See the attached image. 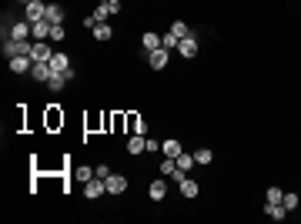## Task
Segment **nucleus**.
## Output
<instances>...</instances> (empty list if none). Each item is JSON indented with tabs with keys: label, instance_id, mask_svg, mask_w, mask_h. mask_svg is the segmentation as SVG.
<instances>
[{
	"label": "nucleus",
	"instance_id": "obj_1",
	"mask_svg": "<svg viewBox=\"0 0 301 224\" xmlns=\"http://www.w3.org/2000/svg\"><path fill=\"white\" fill-rule=\"evenodd\" d=\"M30 50H34V44L30 40H3V54L7 57H30Z\"/></svg>",
	"mask_w": 301,
	"mask_h": 224
},
{
	"label": "nucleus",
	"instance_id": "obj_2",
	"mask_svg": "<svg viewBox=\"0 0 301 224\" xmlns=\"http://www.w3.org/2000/svg\"><path fill=\"white\" fill-rule=\"evenodd\" d=\"M30 40V20H17V24H10L7 27V34H3V40Z\"/></svg>",
	"mask_w": 301,
	"mask_h": 224
},
{
	"label": "nucleus",
	"instance_id": "obj_3",
	"mask_svg": "<svg viewBox=\"0 0 301 224\" xmlns=\"http://www.w3.org/2000/svg\"><path fill=\"white\" fill-rule=\"evenodd\" d=\"M50 57H54V50H50V44H47V40H34V50H30V60H34V64H50Z\"/></svg>",
	"mask_w": 301,
	"mask_h": 224
},
{
	"label": "nucleus",
	"instance_id": "obj_4",
	"mask_svg": "<svg viewBox=\"0 0 301 224\" xmlns=\"http://www.w3.org/2000/svg\"><path fill=\"white\" fill-rule=\"evenodd\" d=\"M84 194H87V201H97L100 194H107V181H104V177H91V181L84 184Z\"/></svg>",
	"mask_w": 301,
	"mask_h": 224
},
{
	"label": "nucleus",
	"instance_id": "obj_5",
	"mask_svg": "<svg viewBox=\"0 0 301 224\" xmlns=\"http://www.w3.org/2000/svg\"><path fill=\"white\" fill-rule=\"evenodd\" d=\"M50 27H54V24H50L47 17L34 20V24H30V37H34V40H50Z\"/></svg>",
	"mask_w": 301,
	"mask_h": 224
},
{
	"label": "nucleus",
	"instance_id": "obj_6",
	"mask_svg": "<svg viewBox=\"0 0 301 224\" xmlns=\"http://www.w3.org/2000/svg\"><path fill=\"white\" fill-rule=\"evenodd\" d=\"M148 64H150V71H164V67H168V50H164V47L150 50V54H148Z\"/></svg>",
	"mask_w": 301,
	"mask_h": 224
},
{
	"label": "nucleus",
	"instance_id": "obj_7",
	"mask_svg": "<svg viewBox=\"0 0 301 224\" xmlns=\"http://www.w3.org/2000/svg\"><path fill=\"white\" fill-rule=\"evenodd\" d=\"M127 191V177L124 174H107V194H124Z\"/></svg>",
	"mask_w": 301,
	"mask_h": 224
},
{
	"label": "nucleus",
	"instance_id": "obj_8",
	"mask_svg": "<svg viewBox=\"0 0 301 224\" xmlns=\"http://www.w3.org/2000/svg\"><path fill=\"white\" fill-rule=\"evenodd\" d=\"M177 54H181V57H194V54H198V37H194V34L181 37V44H177Z\"/></svg>",
	"mask_w": 301,
	"mask_h": 224
},
{
	"label": "nucleus",
	"instance_id": "obj_9",
	"mask_svg": "<svg viewBox=\"0 0 301 224\" xmlns=\"http://www.w3.org/2000/svg\"><path fill=\"white\" fill-rule=\"evenodd\" d=\"M50 67H54V74H67L74 64H71V57H67V54H57V50H54V57H50Z\"/></svg>",
	"mask_w": 301,
	"mask_h": 224
},
{
	"label": "nucleus",
	"instance_id": "obj_10",
	"mask_svg": "<svg viewBox=\"0 0 301 224\" xmlns=\"http://www.w3.org/2000/svg\"><path fill=\"white\" fill-rule=\"evenodd\" d=\"M71 177H74L77 184H87L91 177H97V171H94V168H87V164H77V168L71 171Z\"/></svg>",
	"mask_w": 301,
	"mask_h": 224
},
{
	"label": "nucleus",
	"instance_id": "obj_11",
	"mask_svg": "<svg viewBox=\"0 0 301 224\" xmlns=\"http://www.w3.org/2000/svg\"><path fill=\"white\" fill-rule=\"evenodd\" d=\"M44 14H47V3H44V0L27 3V20H30V24H34V20H44Z\"/></svg>",
	"mask_w": 301,
	"mask_h": 224
},
{
	"label": "nucleus",
	"instance_id": "obj_12",
	"mask_svg": "<svg viewBox=\"0 0 301 224\" xmlns=\"http://www.w3.org/2000/svg\"><path fill=\"white\" fill-rule=\"evenodd\" d=\"M44 17L50 20V24H64V7L57 3V0H47V14Z\"/></svg>",
	"mask_w": 301,
	"mask_h": 224
},
{
	"label": "nucleus",
	"instance_id": "obj_13",
	"mask_svg": "<svg viewBox=\"0 0 301 224\" xmlns=\"http://www.w3.org/2000/svg\"><path fill=\"white\" fill-rule=\"evenodd\" d=\"M30 77H34V80H44V84H47V80L54 77V67H50V64H34V67H30Z\"/></svg>",
	"mask_w": 301,
	"mask_h": 224
},
{
	"label": "nucleus",
	"instance_id": "obj_14",
	"mask_svg": "<svg viewBox=\"0 0 301 224\" xmlns=\"http://www.w3.org/2000/svg\"><path fill=\"white\" fill-rule=\"evenodd\" d=\"M264 214H268L271 221H284V218H288V207H284V204H271V201H268V204H264Z\"/></svg>",
	"mask_w": 301,
	"mask_h": 224
},
{
	"label": "nucleus",
	"instance_id": "obj_15",
	"mask_svg": "<svg viewBox=\"0 0 301 224\" xmlns=\"http://www.w3.org/2000/svg\"><path fill=\"white\" fill-rule=\"evenodd\" d=\"M141 150H148V137H144V134H131V141H127V154H141Z\"/></svg>",
	"mask_w": 301,
	"mask_h": 224
},
{
	"label": "nucleus",
	"instance_id": "obj_16",
	"mask_svg": "<svg viewBox=\"0 0 301 224\" xmlns=\"http://www.w3.org/2000/svg\"><path fill=\"white\" fill-rule=\"evenodd\" d=\"M30 67H34L30 57H10V71H14V74H27Z\"/></svg>",
	"mask_w": 301,
	"mask_h": 224
},
{
	"label": "nucleus",
	"instance_id": "obj_17",
	"mask_svg": "<svg viewBox=\"0 0 301 224\" xmlns=\"http://www.w3.org/2000/svg\"><path fill=\"white\" fill-rule=\"evenodd\" d=\"M141 47H144V54H150V50H157V47H161V34H154V30H148V34L141 37Z\"/></svg>",
	"mask_w": 301,
	"mask_h": 224
},
{
	"label": "nucleus",
	"instance_id": "obj_18",
	"mask_svg": "<svg viewBox=\"0 0 301 224\" xmlns=\"http://www.w3.org/2000/svg\"><path fill=\"white\" fill-rule=\"evenodd\" d=\"M181 141H174V137H168V141H161V154H164V157H177V154H181Z\"/></svg>",
	"mask_w": 301,
	"mask_h": 224
},
{
	"label": "nucleus",
	"instance_id": "obj_19",
	"mask_svg": "<svg viewBox=\"0 0 301 224\" xmlns=\"http://www.w3.org/2000/svg\"><path fill=\"white\" fill-rule=\"evenodd\" d=\"M198 191H201V187H198V181H191V177H184V181H181V194H184V198H198Z\"/></svg>",
	"mask_w": 301,
	"mask_h": 224
},
{
	"label": "nucleus",
	"instance_id": "obj_20",
	"mask_svg": "<svg viewBox=\"0 0 301 224\" xmlns=\"http://www.w3.org/2000/svg\"><path fill=\"white\" fill-rule=\"evenodd\" d=\"M177 44H181V37H177V34H161V47H164V50H177Z\"/></svg>",
	"mask_w": 301,
	"mask_h": 224
},
{
	"label": "nucleus",
	"instance_id": "obj_21",
	"mask_svg": "<svg viewBox=\"0 0 301 224\" xmlns=\"http://www.w3.org/2000/svg\"><path fill=\"white\" fill-rule=\"evenodd\" d=\"M164 194H168V184H164V181H154V184H150V201H164Z\"/></svg>",
	"mask_w": 301,
	"mask_h": 224
},
{
	"label": "nucleus",
	"instance_id": "obj_22",
	"mask_svg": "<svg viewBox=\"0 0 301 224\" xmlns=\"http://www.w3.org/2000/svg\"><path fill=\"white\" fill-rule=\"evenodd\" d=\"M94 37L100 40V44H104V40H111L114 37V30H111V24H97L94 27Z\"/></svg>",
	"mask_w": 301,
	"mask_h": 224
},
{
	"label": "nucleus",
	"instance_id": "obj_23",
	"mask_svg": "<svg viewBox=\"0 0 301 224\" xmlns=\"http://www.w3.org/2000/svg\"><path fill=\"white\" fill-rule=\"evenodd\" d=\"M64 84H67V74H54L50 80H47V87H50L54 94H60V91H64Z\"/></svg>",
	"mask_w": 301,
	"mask_h": 224
},
{
	"label": "nucleus",
	"instance_id": "obj_24",
	"mask_svg": "<svg viewBox=\"0 0 301 224\" xmlns=\"http://www.w3.org/2000/svg\"><path fill=\"white\" fill-rule=\"evenodd\" d=\"M214 161V154H211V148H201V150H194V164H211Z\"/></svg>",
	"mask_w": 301,
	"mask_h": 224
},
{
	"label": "nucleus",
	"instance_id": "obj_25",
	"mask_svg": "<svg viewBox=\"0 0 301 224\" xmlns=\"http://www.w3.org/2000/svg\"><path fill=\"white\" fill-rule=\"evenodd\" d=\"M174 161H177V168H181V171H191V168H194V154H184V150H181Z\"/></svg>",
	"mask_w": 301,
	"mask_h": 224
},
{
	"label": "nucleus",
	"instance_id": "obj_26",
	"mask_svg": "<svg viewBox=\"0 0 301 224\" xmlns=\"http://www.w3.org/2000/svg\"><path fill=\"white\" fill-rule=\"evenodd\" d=\"M127 124H131V134H148V124H144V121H141V117H127Z\"/></svg>",
	"mask_w": 301,
	"mask_h": 224
},
{
	"label": "nucleus",
	"instance_id": "obj_27",
	"mask_svg": "<svg viewBox=\"0 0 301 224\" xmlns=\"http://www.w3.org/2000/svg\"><path fill=\"white\" fill-rule=\"evenodd\" d=\"M94 20H97V24H107V20H111V10H107V3H97Z\"/></svg>",
	"mask_w": 301,
	"mask_h": 224
},
{
	"label": "nucleus",
	"instance_id": "obj_28",
	"mask_svg": "<svg viewBox=\"0 0 301 224\" xmlns=\"http://www.w3.org/2000/svg\"><path fill=\"white\" fill-rule=\"evenodd\" d=\"M171 34H177V37H188V34H191V27L184 24V20H174V24H171Z\"/></svg>",
	"mask_w": 301,
	"mask_h": 224
},
{
	"label": "nucleus",
	"instance_id": "obj_29",
	"mask_svg": "<svg viewBox=\"0 0 301 224\" xmlns=\"http://www.w3.org/2000/svg\"><path fill=\"white\" fill-rule=\"evenodd\" d=\"M174 171H177V161H174V157H164V161H161V174H164V177H171Z\"/></svg>",
	"mask_w": 301,
	"mask_h": 224
},
{
	"label": "nucleus",
	"instance_id": "obj_30",
	"mask_svg": "<svg viewBox=\"0 0 301 224\" xmlns=\"http://www.w3.org/2000/svg\"><path fill=\"white\" fill-rule=\"evenodd\" d=\"M264 198H268V201H271V204H281L284 191H281V187H268V194H264Z\"/></svg>",
	"mask_w": 301,
	"mask_h": 224
},
{
	"label": "nucleus",
	"instance_id": "obj_31",
	"mask_svg": "<svg viewBox=\"0 0 301 224\" xmlns=\"http://www.w3.org/2000/svg\"><path fill=\"white\" fill-rule=\"evenodd\" d=\"M67 37V30H64V24H54V27H50V40H54V44H60V40Z\"/></svg>",
	"mask_w": 301,
	"mask_h": 224
},
{
	"label": "nucleus",
	"instance_id": "obj_32",
	"mask_svg": "<svg viewBox=\"0 0 301 224\" xmlns=\"http://www.w3.org/2000/svg\"><path fill=\"white\" fill-rule=\"evenodd\" d=\"M281 204L288 207V211H295V207L301 204V198H298V194H284V198H281Z\"/></svg>",
	"mask_w": 301,
	"mask_h": 224
},
{
	"label": "nucleus",
	"instance_id": "obj_33",
	"mask_svg": "<svg viewBox=\"0 0 301 224\" xmlns=\"http://www.w3.org/2000/svg\"><path fill=\"white\" fill-rule=\"evenodd\" d=\"M107 10H111V17H114V14H121V0H107Z\"/></svg>",
	"mask_w": 301,
	"mask_h": 224
},
{
	"label": "nucleus",
	"instance_id": "obj_34",
	"mask_svg": "<svg viewBox=\"0 0 301 224\" xmlns=\"http://www.w3.org/2000/svg\"><path fill=\"white\" fill-rule=\"evenodd\" d=\"M97 171V177H104V181H107V174H111V168H107V164H100V168H94Z\"/></svg>",
	"mask_w": 301,
	"mask_h": 224
},
{
	"label": "nucleus",
	"instance_id": "obj_35",
	"mask_svg": "<svg viewBox=\"0 0 301 224\" xmlns=\"http://www.w3.org/2000/svg\"><path fill=\"white\" fill-rule=\"evenodd\" d=\"M97 3H107V0H97Z\"/></svg>",
	"mask_w": 301,
	"mask_h": 224
},
{
	"label": "nucleus",
	"instance_id": "obj_36",
	"mask_svg": "<svg viewBox=\"0 0 301 224\" xmlns=\"http://www.w3.org/2000/svg\"><path fill=\"white\" fill-rule=\"evenodd\" d=\"M44 3H47V0H44Z\"/></svg>",
	"mask_w": 301,
	"mask_h": 224
}]
</instances>
